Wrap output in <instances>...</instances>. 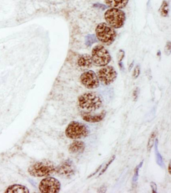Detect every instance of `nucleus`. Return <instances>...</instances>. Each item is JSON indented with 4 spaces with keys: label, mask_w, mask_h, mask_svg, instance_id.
<instances>
[{
    "label": "nucleus",
    "mask_w": 171,
    "mask_h": 193,
    "mask_svg": "<svg viewBox=\"0 0 171 193\" xmlns=\"http://www.w3.org/2000/svg\"><path fill=\"white\" fill-rule=\"evenodd\" d=\"M79 107L87 112L96 111L101 108L103 100L99 94L94 92L84 93L79 97L77 100Z\"/></svg>",
    "instance_id": "1"
},
{
    "label": "nucleus",
    "mask_w": 171,
    "mask_h": 193,
    "mask_svg": "<svg viewBox=\"0 0 171 193\" xmlns=\"http://www.w3.org/2000/svg\"><path fill=\"white\" fill-rule=\"evenodd\" d=\"M55 167L50 160H41L29 167L28 172L32 176L43 177L48 176L55 172Z\"/></svg>",
    "instance_id": "2"
},
{
    "label": "nucleus",
    "mask_w": 171,
    "mask_h": 193,
    "mask_svg": "<svg viewBox=\"0 0 171 193\" xmlns=\"http://www.w3.org/2000/svg\"><path fill=\"white\" fill-rule=\"evenodd\" d=\"M66 136L72 139H79L89 136L90 131L84 124L72 121L68 124L65 129Z\"/></svg>",
    "instance_id": "3"
},
{
    "label": "nucleus",
    "mask_w": 171,
    "mask_h": 193,
    "mask_svg": "<svg viewBox=\"0 0 171 193\" xmlns=\"http://www.w3.org/2000/svg\"><path fill=\"white\" fill-rule=\"evenodd\" d=\"M96 33L97 39L106 45L112 44L117 36L114 28L106 23L99 24L96 28Z\"/></svg>",
    "instance_id": "4"
},
{
    "label": "nucleus",
    "mask_w": 171,
    "mask_h": 193,
    "mask_svg": "<svg viewBox=\"0 0 171 193\" xmlns=\"http://www.w3.org/2000/svg\"><path fill=\"white\" fill-rule=\"evenodd\" d=\"M104 18L109 25L113 28H120L124 25L126 14L120 9L111 8L104 14Z\"/></svg>",
    "instance_id": "5"
},
{
    "label": "nucleus",
    "mask_w": 171,
    "mask_h": 193,
    "mask_svg": "<svg viewBox=\"0 0 171 193\" xmlns=\"http://www.w3.org/2000/svg\"><path fill=\"white\" fill-rule=\"evenodd\" d=\"M93 63L99 67L106 66L111 61V56L108 50L101 45L96 46L92 51Z\"/></svg>",
    "instance_id": "6"
},
{
    "label": "nucleus",
    "mask_w": 171,
    "mask_h": 193,
    "mask_svg": "<svg viewBox=\"0 0 171 193\" xmlns=\"http://www.w3.org/2000/svg\"><path fill=\"white\" fill-rule=\"evenodd\" d=\"M39 189L43 193H59L61 189V184L55 177H46L40 182Z\"/></svg>",
    "instance_id": "7"
},
{
    "label": "nucleus",
    "mask_w": 171,
    "mask_h": 193,
    "mask_svg": "<svg viewBox=\"0 0 171 193\" xmlns=\"http://www.w3.org/2000/svg\"><path fill=\"white\" fill-rule=\"evenodd\" d=\"M97 75L102 84L109 85L116 80L117 74L114 67L111 66H106L98 71Z\"/></svg>",
    "instance_id": "8"
},
{
    "label": "nucleus",
    "mask_w": 171,
    "mask_h": 193,
    "mask_svg": "<svg viewBox=\"0 0 171 193\" xmlns=\"http://www.w3.org/2000/svg\"><path fill=\"white\" fill-rule=\"evenodd\" d=\"M81 83L86 88L93 89L99 86V80L97 74L92 70L86 71L80 76Z\"/></svg>",
    "instance_id": "9"
},
{
    "label": "nucleus",
    "mask_w": 171,
    "mask_h": 193,
    "mask_svg": "<svg viewBox=\"0 0 171 193\" xmlns=\"http://www.w3.org/2000/svg\"><path fill=\"white\" fill-rule=\"evenodd\" d=\"M56 172L59 175L68 177L74 175L76 172V167L73 162L70 160H67L56 168Z\"/></svg>",
    "instance_id": "10"
},
{
    "label": "nucleus",
    "mask_w": 171,
    "mask_h": 193,
    "mask_svg": "<svg viewBox=\"0 0 171 193\" xmlns=\"http://www.w3.org/2000/svg\"><path fill=\"white\" fill-rule=\"evenodd\" d=\"M106 114V111H101L100 114H93L90 112H82L81 114V118L85 121L89 123H96L103 120Z\"/></svg>",
    "instance_id": "11"
},
{
    "label": "nucleus",
    "mask_w": 171,
    "mask_h": 193,
    "mask_svg": "<svg viewBox=\"0 0 171 193\" xmlns=\"http://www.w3.org/2000/svg\"><path fill=\"white\" fill-rule=\"evenodd\" d=\"M86 147V143L82 141H74L69 146V152L73 155H80L83 153Z\"/></svg>",
    "instance_id": "12"
},
{
    "label": "nucleus",
    "mask_w": 171,
    "mask_h": 193,
    "mask_svg": "<svg viewBox=\"0 0 171 193\" xmlns=\"http://www.w3.org/2000/svg\"><path fill=\"white\" fill-rule=\"evenodd\" d=\"M92 64V58L89 54H82L79 57L77 60V65L82 70L88 69L91 68Z\"/></svg>",
    "instance_id": "13"
},
{
    "label": "nucleus",
    "mask_w": 171,
    "mask_h": 193,
    "mask_svg": "<svg viewBox=\"0 0 171 193\" xmlns=\"http://www.w3.org/2000/svg\"><path fill=\"white\" fill-rule=\"evenodd\" d=\"M29 189L25 186L19 184H14L7 188L5 193H29Z\"/></svg>",
    "instance_id": "14"
},
{
    "label": "nucleus",
    "mask_w": 171,
    "mask_h": 193,
    "mask_svg": "<svg viewBox=\"0 0 171 193\" xmlns=\"http://www.w3.org/2000/svg\"><path fill=\"white\" fill-rule=\"evenodd\" d=\"M128 0H105L106 4L113 8L122 9L125 7Z\"/></svg>",
    "instance_id": "15"
},
{
    "label": "nucleus",
    "mask_w": 171,
    "mask_h": 193,
    "mask_svg": "<svg viewBox=\"0 0 171 193\" xmlns=\"http://www.w3.org/2000/svg\"><path fill=\"white\" fill-rule=\"evenodd\" d=\"M157 134H158V131H157V129H155L152 132L150 137L148 138V142L147 144V151H148V152L151 151L152 149L153 148V145L155 142V138L157 135Z\"/></svg>",
    "instance_id": "16"
},
{
    "label": "nucleus",
    "mask_w": 171,
    "mask_h": 193,
    "mask_svg": "<svg viewBox=\"0 0 171 193\" xmlns=\"http://www.w3.org/2000/svg\"><path fill=\"white\" fill-rule=\"evenodd\" d=\"M97 41V37L95 34H89L86 36L85 39V42L87 46H90Z\"/></svg>",
    "instance_id": "17"
},
{
    "label": "nucleus",
    "mask_w": 171,
    "mask_h": 193,
    "mask_svg": "<svg viewBox=\"0 0 171 193\" xmlns=\"http://www.w3.org/2000/svg\"><path fill=\"white\" fill-rule=\"evenodd\" d=\"M160 11L162 16H163V17L168 16L169 9L168 4L166 2L164 1L162 2Z\"/></svg>",
    "instance_id": "18"
},
{
    "label": "nucleus",
    "mask_w": 171,
    "mask_h": 193,
    "mask_svg": "<svg viewBox=\"0 0 171 193\" xmlns=\"http://www.w3.org/2000/svg\"><path fill=\"white\" fill-rule=\"evenodd\" d=\"M116 159V156L113 155V156H111V158L110 159V160H108V162H107V163L106 164V166L104 167V168H103V170H101L99 174V177L101 175H103V174H104V172H106V170L108 169V167L110 166V165H111L112 163L113 162V160Z\"/></svg>",
    "instance_id": "19"
},
{
    "label": "nucleus",
    "mask_w": 171,
    "mask_h": 193,
    "mask_svg": "<svg viewBox=\"0 0 171 193\" xmlns=\"http://www.w3.org/2000/svg\"><path fill=\"white\" fill-rule=\"evenodd\" d=\"M124 55H125V53H124V50H121V49L119 50L117 54V60L118 63L121 62L124 58Z\"/></svg>",
    "instance_id": "20"
},
{
    "label": "nucleus",
    "mask_w": 171,
    "mask_h": 193,
    "mask_svg": "<svg viewBox=\"0 0 171 193\" xmlns=\"http://www.w3.org/2000/svg\"><path fill=\"white\" fill-rule=\"evenodd\" d=\"M140 71H141L140 66L138 65L136 66V67L134 68V72H133V78H134V79H136V78H138V76L140 75Z\"/></svg>",
    "instance_id": "21"
},
{
    "label": "nucleus",
    "mask_w": 171,
    "mask_h": 193,
    "mask_svg": "<svg viewBox=\"0 0 171 193\" xmlns=\"http://www.w3.org/2000/svg\"><path fill=\"white\" fill-rule=\"evenodd\" d=\"M171 52V44L170 41H168L166 43L165 47V53L167 56L170 55Z\"/></svg>",
    "instance_id": "22"
},
{
    "label": "nucleus",
    "mask_w": 171,
    "mask_h": 193,
    "mask_svg": "<svg viewBox=\"0 0 171 193\" xmlns=\"http://www.w3.org/2000/svg\"><path fill=\"white\" fill-rule=\"evenodd\" d=\"M143 162H141V163H140V165L136 167L135 170H134V182H135V181H137V180H138V169L141 166V165L143 164Z\"/></svg>",
    "instance_id": "23"
},
{
    "label": "nucleus",
    "mask_w": 171,
    "mask_h": 193,
    "mask_svg": "<svg viewBox=\"0 0 171 193\" xmlns=\"http://www.w3.org/2000/svg\"><path fill=\"white\" fill-rule=\"evenodd\" d=\"M138 92H139V90H138V87L135 88V89L134 90V91L133 92V98H134V101L137 100V99H138Z\"/></svg>",
    "instance_id": "24"
},
{
    "label": "nucleus",
    "mask_w": 171,
    "mask_h": 193,
    "mask_svg": "<svg viewBox=\"0 0 171 193\" xmlns=\"http://www.w3.org/2000/svg\"><path fill=\"white\" fill-rule=\"evenodd\" d=\"M107 190V187L106 185H103L98 189L97 192L99 193H106Z\"/></svg>",
    "instance_id": "25"
},
{
    "label": "nucleus",
    "mask_w": 171,
    "mask_h": 193,
    "mask_svg": "<svg viewBox=\"0 0 171 193\" xmlns=\"http://www.w3.org/2000/svg\"><path fill=\"white\" fill-rule=\"evenodd\" d=\"M151 187L153 193H157V186L156 185V184L153 182H151Z\"/></svg>",
    "instance_id": "26"
},
{
    "label": "nucleus",
    "mask_w": 171,
    "mask_h": 193,
    "mask_svg": "<svg viewBox=\"0 0 171 193\" xmlns=\"http://www.w3.org/2000/svg\"><path fill=\"white\" fill-rule=\"evenodd\" d=\"M102 166H103V165H101V166H100L99 167V168H98V169H97V170H96V172H94V173H93L92 174H91V175H90V176H89V177H88V178H89V177H92L93 176H94V175H96V174L97 173H98V172H99V170H100V169H101V167H102Z\"/></svg>",
    "instance_id": "27"
},
{
    "label": "nucleus",
    "mask_w": 171,
    "mask_h": 193,
    "mask_svg": "<svg viewBox=\"0 0 171 193\" xmlns=\"http://www.w3.org/2000/svg\"><path fill=\"white\" fill-rule=\"evenodd\" d=\"M168 172L170 175H171V162L169 163L168 166Z\"/></svg>",
    "instance_id": "28"
},
{
    "label": "nucleus",
    "mask_w": 171,
    "mask_h": 193,
    "mask_svg": "<svg viewBox=\"0 0 171 193\" xmlns=\"http://www.w3.org/2000/svg\"><path fill=\"white\" fill-rule=\"evenodd\" d=\"M133 65H134V61H133V62L131 63V64L130 65V67H129V70H131V69L133 67Z\"/></svg>",
    "instance_id": "29"
}]
</instances>
